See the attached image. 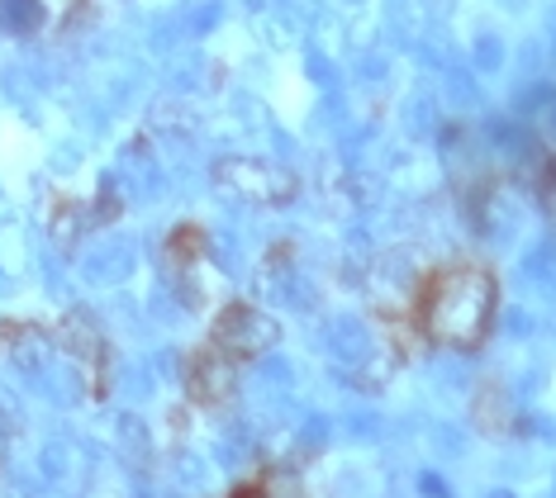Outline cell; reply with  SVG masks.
<instances>
[{
    "label": "cell",
    "mask_w": 556,
    "mask_h": 498,
    "mask_svg": "<svg viewBox=\"0 0 556 498\" xmlns=\"http://www.w3.org/2000/svg\"><path fill=\"white\" fill-rule=\"evenodd\" d=\"M495 276L485 266H442L419 295V332L438 347L476 352L495 323Z\"/></svg>",
    "instance_id": "obj_1"
},
{
    "label": "cell",
    "mask_w": 556,
    "mask_h": 498,
    "mask_svg": "<svg viewBox=\"0 0 556 498\" xmlns=\"http://www.w3.org/2000/svg\"><path fill=\"white\" fill-rule=\"evenodd\" d=\"M210 342L219 347L224 356H233L238 366L257 361L262 352H271L276 342H281V328H276L271 314H262L257 304H224L219 314H214V328H210Z\"/></svg>",
    "instance_id": "obj_2"
},
{
    "label": "cell",
    "mask_w": 556,
    "mask_h": 498,
    "mask_svg": "<svg viewBox=\"0 0 556 498\" xmlns=\"http://www.w3.org/2000/svg\"><path fill=\"white\" fill-rule=\"evenodd\" d=\"M214 181L229 195L248 200V204H286L295 195V176L281 171L271 162H252V157H229L214 166Z\"/></svg>",
    "instance_id": "obj_3"
},
{
    "label": "cell",
    "mask_w": 556,
    "mask_h": 498,
    "mask_svg": "<svg viewBox=\"0 0 556 498\" xmlns=\"http://www.w3.org/2000/svg\"><path fill=\"white\" fill-rule=\"evenodd\" d=\"M181 380H186L191 404L224 408V404H233V394H238V361L233 356H224L214 342H205V347H195L181 361Z\"/></svg>",
    "instance_id": "obj_4"
},
{
    "label": "cell",
    "mask_w": 556,
    "mask_h": 498,
    "mask_svg": "<svg viewBox=\"0 0 556 498\" xmlns=\"http://www.w3.org/2000/svg\"><path fill=\"white\" fill-rule=\"evenodd\" d=\"M62 347L77 361L81 380L91 394H105V370H110V347H105V332L96 328L91 314H67L62 318Z\"/></svg>",
    "instance_id": "obj_5"
},
{
    "label": "cell",
    "mask_w": 556,
    "mask_h": 498,
    "mask_svg": "<svg viewBox=\"0 0 556 498\" xmlns=\"http://www.w3.org/2000/svg\"><path fill=\"white\" fill-rule=\"evenodd\" d=\"M257 480H262V494L267 498H309L295 475H257Z\"/></svg>",
    "instance_id": "obj_6"
}]
</instances>
